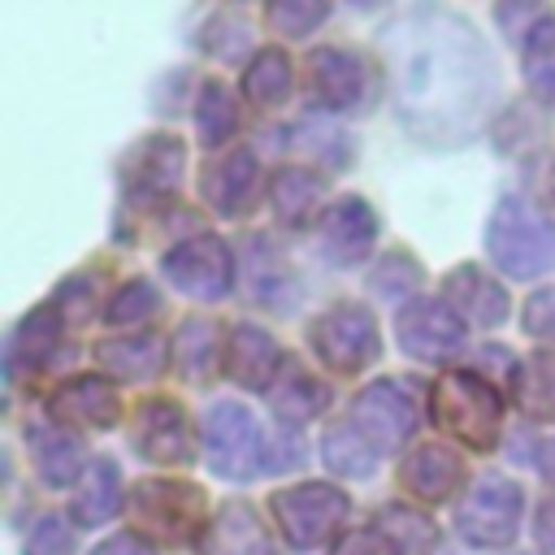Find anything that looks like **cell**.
Returning <instances> with one entry per match:
<instances>
[{
    "instance_id": "1",
    "label": "cell",
    "mask_w": 555,
    "mask_h": 555,
    "mask_svg": "<svg viewBox=\"0 0 555 555\" xmlns=\"http://www.w3.org/2000/svg\"><path fill=\"white\" fill-rule=\"evenodd\" d=\"M438 403H442V412L451 416V412H460L451 425L460 429V434H468L473 438V429H468V421H481L486 429L494 425V395L486 390V386H477L473 377H451L442 390H438ZM442 416V421H447Z\"/></svg>"
},
{
    "instance_id": "2",
    "label": "cell",
    "mask_w": 555,
    "mask_h": 555,
    "mask_svg": "<svg viewBox=\"0 0 555 555\" xmlns=\"http://www.w3.org/2000/svg\"><path fill=\"white\" fill-rule=\"evenodd\" d=\"M191 256H208V273H225V256H221L217 247H186V251H178V256L169 260V269H178V273H186V260H191ZM199 273H204V264H199V269H195V278L186 282L191 291H199Z\"/></svg>"
}]
</instances>
